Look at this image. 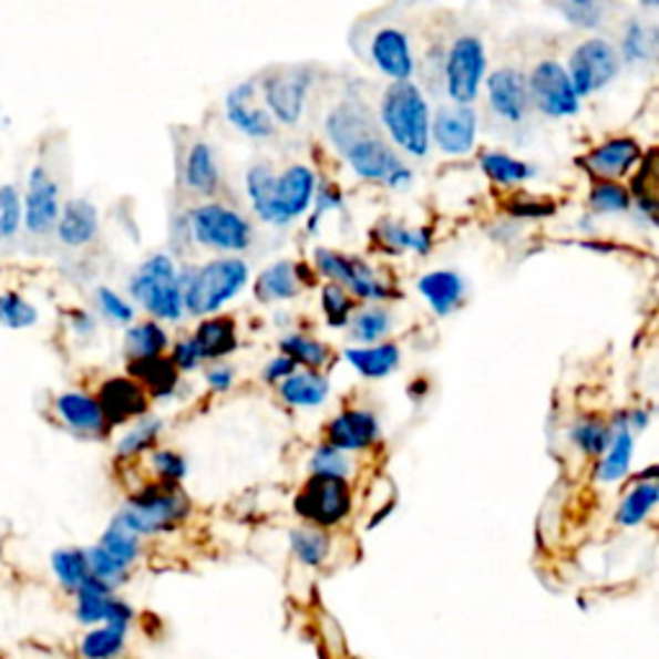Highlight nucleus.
I'll return each instance as SVG.
<instances>
[{
  "label": "nucleus",
  "mask_w": 659,
  "mask_h": 659,
  "mask_svg": "<svg viewBox=\"0 0 659 659\" xmlns=\"http://www.w3.org/2000/svg\"><path fill=\"white\" fill-rule=\"evenodd\" d=\"M322 441L346 454H367L381 443V420L371 408H343L322 428Z\"/></svg>",
  "instance_id": "nucleus-13"
},
{
  "label": "nucleus",
  "mask_w": 659,
  "mask_h": 659,
  "mask_svg": "<svg viewBox=\"0 0 659 659\" xmlns=\"http://www.w3.org/2000/svg\"><path fill=\"white\" fill-rule=\"evenodd\" d=\"M276 394L291 410H317L330 400L332 381L325 371L297 369L281 384H276Z\"/></svg>",
  "instance_id": "nucleus-28"
},
{
  "label": "nucleus",
  "mask_w": 659,
  "mask_h": 659,
  "mask_svg": "<svg viewBox=\"0 0 659 659\" xmlns=\"http://www.w3.org/2000/svg\"><path fill=\"white\" fill-rule=\"evenodd\" d=\"M317 176L307 165H291L274 173L268 165H253L245 176V194L260 222L274 227H289L305 217L315 202Z\"/></svg>",
  "instance_id": "nucleus-1"
},
{
  "label": "nucleus",
  "mask_w": 659,
  "mask_h": 659,
  "mask_svg": "<svg viewBox=\"0 0 659 659\" xmlns=\"http://www.w3.org/2000/svg\"><path fill=\"white\" fill-rule=\"evenodd\" d=\"M286 542H289L291 557L307 569H322L332 557L330 531H322V528H315V526H307V523H301V526H294L289 531Z\"/></svg>",
  "instance_id": "nucleus-38"
},
{
  "label": "nucleus",
  "mask_w": 659,
  "mask_h": 659,
  "mask_svg": "<svg viewBox=\"0 0 659 659\" xmlns=\"http://www.w3.org/2000/svg\"><path fill=\"white\" fill-rule=\"evenodd\" d=\"M171 343H173L171 330L165 328L163 322H157L150 317V320H134L132 325H126L122 353L126 361L153 359V356L168 353Z\"/></svg>",
  "instance_id": "nucleus-34"
},
{
  "label": "nucleus",
  "mask_w": 659,
  "mask_h": 659,
  "mask_svg": "<svg viewBox=\"0 0 659 659\" xmlns=\"http://www.w3.org/2000/svg\"><path fill=\"white\" fill-rule=\"evenodd\" d=\"M418 381H420V384H415V387H410V389H408L410 397H412V394H425V392H428V381H425V379H418Z\"/></svg>",
  "instance_id": "nucleus-61"
},
{
  "label": "nucleus",
  "mask_w": 659,
  "mask_h": 659,
  "mask_svg": "<svg viewBox=\"0 0 659 659\" xmlns=\"http://www.w3.org/2000/svg\"><path fill=\"white\" fill-rule=\"evenodd\" d=\"M186 315L194 320L217 315L235 301L250 281V266L237 256H222L202 266L178 268Z\"/></svg>",
  "instance_id": "nucleus-3"
},
{
  "label": "nucleus",
  "mask_w": 659,
  "mask_h": 659,
  "mask_svg": "<svg viewBox=\"0 0 659 659\" xmlns=\"http://www.w3.org/2000/svg\"><path fill=\"white\" fill-rule=\"evenodd\" d=\"M188 237L198 248L237 256L253 245V225L240 212L229 209L225 204L209 202L196 206L186 217Z\"/></svg>",
  "instance_id": "nucleus-7"
},
{
  "label": "nucleus",
  "mask_w": 659,
  "mask_h": 659,
  "mask_svg": "<svg viewBox=\"0 0 659 659\" xmlns=\"http://www.w3.org/2000/svg\"><path fill=\"white\" fill-rule=\"evenodd\" d=\"M356 464L353 456L346 454L330 443L320 441L309 454V474H320V476H338V480H353Z\"/></svg>",
  "instance_id": "nucleus-49"
},
{
  "label": "nucleus",
  "mask_w": 659,
  "mask_h": 659,
  "mask_svg": "<svg viewBox=\"0 0 659 659\" xmlns=\"http://www.w3.org/2000/svg\"><path fill=\"white\" fill-rule=\"evenodd\" d=\"M186 186L198 196H214L219 191V165L206 142L191 145L186 155Z\"/></svg>",
  "instance_id": "nucleus-42"
},
{
  "label": "nucleus",
  "mask_w": 659,
  "mask_h": 659,
  "mask_svg": "<svg viewBox=\"0 0 659 659\" xmlns=\"http://www.w3.org/2000/svg\"><path fill=\"white\" fill-rule=\"evenodd\" d=\"M279 353H286L294 359L299 369L312 371H328L336 363V351L317 336L301 330H289L279 338Z\"/></svg>",
  "instance_id": "nucleus-37"
},
{
  "label": "nucleus",
  "mask_w": 659,
  "mask_h": 659,
  "mask_svg": "<svg viewBox=\"0 0 659 659\" xmlns=\"http://www.w3.org/2000/svg\"><path fill=\"white\" fill-rule=\"evenodd\" d=\"M297 369L299 367L294 363V359H289V356L276 353L274 359H268L266 367L260 369V381H264V384H268V387H276V384H281L286 377H291Z\"/></svg>",
  "instance_id": "nucleus-59"
},
{
  "label": "nucleus",
  "mask_w": 659,
  "mask_h": 659,
  "mask_svg": "<svg viewBox=\"0 0 659 659\" xmlns=\"http://www.w3.org/2000/svg\"><path fill=\"white\" fill-rule=\"evenodd\" d=\"M480 165L482 171L487 173L490 181H495V184H503V186L523 184V181H531L536 176L534 165L515 161V157L505 153H484Z\"/></svg>",
  "instance_id": "nucleus-48"
},
{
  "label": "nucleus",
  "mask_w": 659,
  "mask_h": 659,
  "mask_svg": "<svg viewBox=\"0 0 659 659\" xmlns=\"http://www.w3.org/2000/svg\"><path fill=\"white\" fill-rule=\"evenodd\" d=\"M356 492L351 480L309 474L291 500V511L307 526L336 531L351 518Z\"/></svg>",
  "instance_id": "nucleus-6"
},
{
  "label": "nucleus",
  "mask_w": 659,
  "mask_h": 659,
  "mask_svg": "<svg viewBox=\"0 0 659 659\" xmlns=\"http://www.w3.org/2000/svg\"><path fill=\"white\" fill-rule=\"evenodd\" d=\"M418 294L425 299V305L439 320L456 315L466 305V294L470 286L466 279L454 268H439V271H428L418 279Z\"/></svg>",
  "instance_id": "nucleus-24"
},
{
  "label": "nucleus",
  "mask_w": 659,
  "mask_h": 659,
  "mask_svg": "<svg viewBox=\"0 0 659 659\" xmlns=\"http://www.w3.org/2000/svg\"><path fill=\"white\" fill-rule=\"evenodd\" d=\"M374 240L381 250L402 256V253H415L428 256L433 250V235L425 227H408L397 219H381L374 227Z\"/></svg>",
  "instance_id": "nucleus-35"
},
{
  "label": "nucleus",
  "mask_w": 659,
  "mask_h": 659,
  "mask_svg": "<svg viewBox=\"0 0 659 659\" xmlns=\"http://www.w3.org/2000/svg\"><path fill=\"white\" fill-rule=\"evenodd\" d=\"M637 161H641V147L637 140L631 137H618L603 142L600 147H595L590 155L585 157V165L590 168L595 176L616 181L621 178L624 173H629Z\"/></svg>",
  "instance_id": "nucleus-31"
},
{
  "label": "nucleus",
  "mask_w": 659,
  "mask_h": 659,
  "mask_svg": "<svg viewBox=\"0 0 659 659\" xmlns=\"http://www.w3.org/2000/svg\"><path fill=\"white\" fill-rule=\"evenodd\" d=\"M562 13L567 16L569 23L579 29H595L603 23V0H559Z\"/></svg>",
  "instance_id": "nucleus-55"
},
{
  "label": "nucleus",
  "mask_w": 659,
  "mask_h": 659,
  "mask_svg": "<svg viewBox=\"0 0 659 659\" xmlns=\"http://www.w3.org/2000/svg\"><path fill=\"white\" fill-rule=\"evenodd\" d=\"M50 569L60 590L75 595L78 587L91 577L85 546H60V549H54L50 557Z\"/></svg>",
  "instance_id": "nucleus-41"
},
{
  "label": "nucleus",
  "mask_w": 659,
  "mask_h": 659,
  "mask_svg": "<svg viewBox=\"0 0 659 659\" xmlns=\"http://www.w3.org/2000/svg\"><path fill=\"white\" fill-rule=\"evenodd\" d=\"M655 420V410L652 408H645V404H639V408H629L626 410V425H629V431L634 435H641L647 431L649 425H652Z\"/></svg>",
  "instance_id": "nucleus-60"
},
{
  "label": "nucleus",
  "mask_w": 659,
  "mask_h": 659,
  "mask_svg": "<svg viewBox=\"0 0 659 659\" xmlns=\"http://www.w3.org/2000/svg\"><path fill=\"white\" fill-rule=\"evenodd\" d=\"M65 328L70 332V338H75L78 343H91V340L99 336L101 320L99 315L91 312V309L73 307L65 312Z\"/></svg>",
  "instance_id": "nucleus-57"
},
{
  "label": "nucleus",
  "mask_w": 659,
  "mask_h": 659,
  "mask_svg": "<svg viewBox=\"0 0 659 659\" xmlns=\"http://www.w3.org/2000/svg\"><path fill=\"white\" fill-rule=\"evenodd\" d=\"M655 47H657L655 29L645 27L641 21H631L629 27H626L624 42H621V58L629 62V65H639V62L652 60Z\"/></svg>",
  "instance_id": "nucleus-51"
},
{
  "label": "nucleus",
  "mask_w": 659,
  "mask_h": 659,
  "mask_svg": "<svg viewBox=\"0 0 659 659\" xmlns=\"http://www.w3.org/2000/svg\"><path fill=\"white\" fill-rule=\"evenodd\" d=\"M264 95L268 114L279 119L286 126H297L305 114L307 93L312 89V70L309 68H284L266 75Z\"/></svg>",
  "instance_id": "nucleus-15"
},
{
  "label": "nucleus",
  "mask_w": 659,
  "mask_h": 659,
  "mask_svg": "<svg viewBox=\"0 0 659 659\" xmlns=\"http://www.w3.org/2000/svg\"><path fill=\"white\" fill-rule=\"evenodd\" d=\"M487 78V52L480 37H459L443 62V83L446 95L456 106H472Z\"/></svg>",
  "instance_id": "nucleus-9"
},
{
  "label": "nucleus",
  "mask_w": 659,
  "mask_h": 659,
  "mask_svg": "<svg viewBox=\"0 0 659 659\" xmlns=\"http://www.w3.org/2000/svg\"><path fill=\"white\" fill-rule=\"evenodd\" d=\"M343 359L361 379L381 381L400 371L402 348L394 340H381L374 346H351L343 351Z\"/></svg>",
  "instance_id": "nucleus-29"
},
{
  "label": "nucleus",
  "mask_w": 659,
  "mask_h": 659,
  "mask_svg": "<svg viewBox=\"0 0 659 659\" xmlns=\"http://www.w3.org/2000/svg\"><path fill=\"white\" fill-rule=\"evenodd\" d=\"M85 554H89V567H91V577L99 579V583L109 585L111 590H119V587H124L130 583L132 572L130 567L119 565L116 559H111L106 552L99 549V546H85Z\"/></svg>",
  "instance_id": "nucleus-52"
},
{
  "label": "nucleus",
  "mask_w": 659,
  "mask_h": 659,
  "mask_svg": "<svg viewBox=\"0 0 659 659\" xmlns=\"http://www.w3.org/2000/svg\"><path fill=\"white\" fill-rule=\"evenodd\" d=\"M487 85V103L492 114L507 124H523L531 111L528 81L521 70L500 68L490 78H484Z\"/></svg>",
  "instance_id": "nucleus-18"
},
{
  "label": "nucleus",
  "mask_w": 659,
  "mask_h": 659,
  "mask_svg": "<svg viewBox=\"0 0 659 659\" xmlns=\"http://www.w3.org/2000/svg\"><path fill=\"white\" fill-rule=\"evenodd\" d=\"M595 214H624L631 209V194L618 181H600L587 198Z\"/></svg>",
  "instance_id": "nucleus-53"
},
{
  "label": "nucleus",
  "mask_w": 659,
  "mask_h": 659,
  "mask_svg": "<svg viewBox=\"0 0 659 659\" xmlns=\"http://www.w3.org/2000/svg\"><path fill=\"white\" fill-rule=\"evenodd\" d=\"M526 81L531 109H538L544 116L567 119L579 111V95L569 81L567 68L559 65V62H538Z\"/></svg>",
  "instance_id": "nucleus-11"
},
{
  "label": "nucleus",
  "mask_w": 659,
  "mask_h": 659,
  "mask_svg": "<svg viewBox=\"0 0 659 659\" xmlns=\"http://www.w3.org/2000/svg\"><path fill=\"white\" fill-rule=\"evenodd\" d=\"M610 439H614V428H610L608 418L598 415V412H585V415H577L567 425L569 446L585 459H593V462L603 456Z\"/></svg>",
  "instance_id": "nucleus-36"
},
{
  "label": "nucleus",
  "mask_w": 659,
  "mask_h": 659,
  "mask_svg": "<svg viewBox=\"0 0 659 659\" xmlns=\"http://www.w3.org/2000/svg\"><path fill=\"white\" fill-rule=\"evenodd\" d=\"M356 307H359V301H356L343 286L332 281L322 284L320 309H322L325 325H328L330 330H346L348 322H351V315L356 312Z\"/></svg>",
  "instance_id": "nucleus-47"
},
{
  "label": "nucleus",
  "mask_w": 659,
  "mask_h": 659,
  "mask_svg": "<svg viewBox=\"0 0 659 659\" xmlns=\"http://www.w3.org/2000/svg\"><path fill=\"white\" fill-rule=\"evenodd\" d=\"M659 503V476H634L618 503L614 521L621 528H639L649 521Z\"/></svg>",
  "instance_id": "nucleus-30"
},
{
  "label": "nucleus",
  "mask_w": 659,
  "mask_h": 659,
  "mask_svg": "<svg viewBox=\"0 0 659 659\" xmlns=\"http://www.w3.org/2000/svg\"><path fill=\"white\" fill-rule=\"evenodd\" d=\"M52 415L58 423L83 441H106L114 433L99 400L85 389H65L52 397Z\"/></svg>",
  "instance_id": "nucleus-12"
},
{
  "label": "nucleus",
  "mask_w": 659,
  "mask_h": 659,
  "mask_svg": "<svg viewBox=\"0 0 659 659\" xmlns=\"http://www.w3.org/2000/svg\"><path fill=\"white\" fill-rule=\"evenodd\" d=\"M343 155L356 176L363 181H374V184H389L394 173L404 168L402 157L397 155L384 140L374 137L371 132L353 140L351 145L343 150Z\"/></svg>",
  "instance_id": "nucleus-19"
},
{
  "label": "nucleus",
  "mask_w": 659,
  "mask_h": 659,
  "mask_svg": "<svg viewBox=\"0 0 659 659\" xmlns=\"http://www.w3.org/2000/svg\"><path fill=\"white\" fill-rule=\"evenodd\" d=\"M191 513H194V503L186 495L184 484L153 480L126 495L124 505L114 513V521L140 538H155L184 528L191 521Z\"/></svg>",
  "instance_id": "nucleus-2"
},
{
  "label": "nucleus",
  "mask_w": 659,
  "mask_h": 659,
  "mask_svg": "<svg viewBox=\"0 0 659 659\" xmlns=\"http://www.w3.org/2000/svg\"><path fill=\"white\" fill-rule=\"evenodd\" d=\"M165 433V420L157 415H142L130 423V428L119 435L114 443V459L116 464H130L137 459L147 456L150 451L161 446V439Z\"/></svg>",
  "instance_id": "nucleus-32"
},
{
  "label": "nucleus",
  "mask_w": 659,
  "mask_h": 659,
  "mask_svg": "<svg viewBox=\"0 0 659 659\" xmlns=\"http://www.w3.org/2000/svg\"><path fill=\"white\" fill-rule=\"evenodd\" d=\"M431 137L446 155L472 153L476 142V111L472 106H441L431 122Z\"/></svg>",
  "instance_id": "nucleus-21"
},
{
  "label": "nucleus",
  "mask_w": 659,
  "mask_h": 659,
  "mask_svg": "<svg viewBox=\"0 0 659 659\" xmlns=\"http://www.w3.org/2000/svg\"><path fill=\"white\" fill-rule=\"evenodd\" d=\"M3 124H6V116H0V126H3Z\"/></svg>",
  "instance_id": "nucleus-63"
},
{
  "label": "nucleus",
  "mask_w": 659,
  "mask_h": 659,
  "mask_svg": "<svg viewBox=\"0 0 659 659\" xmlns=\"http://www.w3.org/2000/svg\"><path fill=\"white\" fill-rule=\"evenodd\" d=\"M126 294L134 305L145 309L147 317L163 325H178L186 317L184 286L171 253H153L142 260L126 281Z\"/></svg>",
  "instance_id": "nucleus-4"
},
{
  "label": "nucleus",
  "mask_w": 659,
  "mask_h": 659,
  "mask_svg": "<svg viewBox=\"0 0 659 659\" xmlns=\"http://www.w3.org/2000/svg\"><path fill=\"white\" fill-rule=\"evenodd\" d=\"M147 470L157 482L184 484V480L188 476V459L176 449L157 446L147 454Z\"/></svg>",
  "instance_id": "nucleus-50"
},
{
  "label": "nucleus",
  "mask_w": 659,
  "mask_h": 659,
  "mask_svg": "<svg viewBox=\"0 0 659 659\" xmlns=\"http://www.w3.org/2000/svg\"><path fill=\"white\" fill-rule=\"evenodd\" d=\"M371 62L389 81H410L415 73V54H412L410 37L397 27L379 29L371 39Z\"/></svg>",
  "instance_id": "nucleus-23"
},
{
  "label": "nucleus",
  "mask_w": 659,
  "mask_h": 659,
  "mask_svg": "<svg viewBox=\"0 0 659 659\" xmlns=\"http://www.w3.org/2000/svg\"><path fill=\"white\" fill-rule=\"evenodd\" d=\"M194 343L202 351L204 363L214 361H227L229 356L240 351V328H237V320L233 315H209L202 317L198 325L191 332Z\"/></svg>",
  "instance_id": "nucleus-25"
},
{
  "label": "nucleus",
  "mask_w": 659,
  "mask_h": 659,
  "mask_svg": "<svg viewBox=\"0 0 659 659\" xmlns=\"http://www.w3.org/2000/svg\"><path fill=\"white\" fill-rule=\"evenodd\" d=\"M315 271L325 281L340 284L361 305H384L394 297L392 284H387L377 274V268L367 264L359 256H346V253L317 248L315 250Z\"/></svg>",
  "instance_id": "nucleus-8"
},
{
  "label": "nucleus",
  "mask_w": 659,
  "mask_h": 659,
  "mask_svg": "<svg viewBox=\"0 0 659 659\" xmlns=\"http://www.w3.org/2000/svg\"><path fill=\"white\" fill-rule=\"evenodd\" d=\"M132 624H101L91 626L78 641L81 659H119L130 641Z\"/></svg>",
  "instance_id": "nucleus-40"
},
{
  "label": "nucleus",
  "mask_w": 659,
  "mask_h": 659,
  "mask_svg": "<svg viewBox=\"0 0 659 659\" xmlns=\"http://www.w3.org/2000/svg\"><path fill=\"white\" fill-rule=\"evenodd\" d=\"M608 423L614 428V439H610L608 449L603 451V456L595 459L593 470L595 482L603 484V487H614V484L629 480L634 451H637V435L626 425V410L614 412Z\"/></svg>",
  "instance_id": "nucleus-20"
},
{
  "label": "nucleus",
  "mask_w": 659,
  "mask_h": 659,
  "mask_svg": "<svg viewBox=\"0 0 659 659\" xmlns=\"http://www.w3.org/2000/svg\"><path fill=\"white\" fill-rule=\"evenodd\" d=\"M145 538H140L137 534H132L130 528L122 526V523L111 518V523L106 528H103V534L99 536V542L95 546L109 554L111 559H116L119 565L134 569L137 567V562L142 559V552H145V546H142Z\"/></svg>",
  "instance_id": "nucleus-43"
},
{
  "label": "nucleus",
  "mask_w": 659,
  "mask_h": 659,
  "mask_svg": "<svg viewBox=\"0 0 659 659\" xmlns=\"http://www.w3.org/2000/svg\"><path fill=\"white\" fill-rule=\"evenodd\" d=\"M73 598V616L75 621L91 629V626L101 624H132L134 621V608L132 603L119 598L116 590H111L109 585L99 583L95 577H89L85 583L78 587Z\"/></svg>",
  "instance_id": "nucleus-16"
},
{
  "label": "nucleus",
  "mask_w": 659,
  "mask_h": 659,
  "mask_svg": "<svg viewBox=\"0 0 659 659\" xmlns=\"http://www.w3.org/2000/svg\"><path fill=\"white\" fill-rule=\"evenodd\" d=\"M618 73H621V58L606 39H587L569 54L567 75L579 99L603 91L614 83Z\"/></svg>",
  "instance_id": "nucleus-10"
},
{
  "label": "nucleus",
  "mask_w": 659,
  "mask_h": 659,
  "mask_svg": "<svg viewBox=\"0 0 659 659\" xmlns=\"http://www.w3.org/2000/svg\"><path fill=\"white\" fill-rule=\"evenodd\" d=\"M639 3H641V6H647V8H655V6L659 3V0H639Z\"/></svg>",
  "instance_id": "nucleus-62"
},
{
  "label": "nucleus",
  "mask_w": 659,
  "mask_h": 659,
  "mask_svg": "<svg viewBox=\"0 0 659 659\" xmlns=\"http://www.w3.org/2000/svg\"><path fill=\"white\" fill-rule=\"evenodd\" d=\"M394 330V315L392 309L384 305H361L356 307L351 315V322H348V338L353 340L356 346H374L381 343L392 336Z\"/></svg>",
  "instance_id": "nucleus-39"
},
{
  "label": "nucleus",
  "mask_w": 659,
  "mask_h": 659,
  "mask_svg": "<svg viewBox=\"0 0 659 659\" xmlns=\"http://www.w3.org/2000/svg\"><path fill=\"white\" fill-rule=\"evenodd\" d=\"M126 374L145 389L153 402H171L181 392V379H184V374L173 367L168 353L126 361Z\"/></svg>",
  "instance_id": "nucleus-27"
},
{
  "label": "nucleus",
  "mask_w": 659,
  "mask_h": 659,
  "mask_svg": "<svg viewBox=\"0 0 659 659\" xmlns=\"http://www.w3.org/2000/svg\"><path fill=\"white\" fill-rule=\"evenodd\" d=\"M95 400H99L103 415H106L111 428L130 425L134 420L147 415L150 412V397L137 381L130 374L106 377L95 389Z\"/></svg>",
  "instance_id": "nucleus-17"
},
{
  "label": "nucleus",
  "mask_w": 659,
  "mask_h": 659,
  "mask_svg": "<svg viewBox=\"0 0 659 659\" xmlns=\"http://www.w3.org/2000/svg\"><path fill=\"white\" fill-rule=\"evenodd\" d=\"M305 291V286L299 281L297 264L291 260H276L264 271L258 274L256 284H253V297L260 305H279V301H291Z\"/></svg>",
  "instance_id": "nucleus-33"
},
{
  "label": "nucleus",
  "mask_w": 659,
  "mask_h": 659,
  "mask_svg": "<svg viewBox=\"0 0 659 659\" xmlns=\"http://www.w3.org/2000/svg\"><path fill=\"white\" fill-rule=\"evenodd\" d=\"M168 359L173 361V367H176L181 374H194V371L206 367L202 359V351H198V346L194 343V338H191V332L184 338L173 340L168 348Z\"/></svg>",
  "instance_id": "nucleus-56"
},
{
  "label": "nucleus",
  "mask_w": 659,
  "mask_h": 659,
  "mask_svg": "<svg viewBox=\"0 0 659 659\" xmlns=\"http://www.w3.org/2000/svg\"><path fill=\"white\" fill-rule=\"evenodd\" d=\"M235 379H237L235 369L225 361H214L204 371L206 389H209V392H214V394H227L229 389L235 387Z\"/></svg>",
  "instance_id": "nucleus-58"
},
{
  "label": "nucleus",
  "mask_w": 659,
  "mask_h": 659,
  "mask_svg": "<svg viewBox=\"0 0 659 659\" xmlns=\"http://www.w3.org/2000/svg\"><path fill=\"white\" fill-rule=\"evenodd\" d=\"M256 91L258 81H245L235 85L233 91L225 95V116L237 132L248 134L253 140H268L274 137V116L268 114V109L256 106Z\"/></svg>",
  "instance_id": "nucleus-22"
},
{
  "label": "nucleus",
  "mask_w": 659,
  "mask_h": 659,
  "mask_svg": "<svg viewBox=\"0 0 659 659\" xmlns=\"http://www.w3.org/2000/svg\"><path fill=\"white\" fill-rule=\"evenodd\" d=\"M371 132L367 111L359 106H340L328 116V134L330 140L336 142V147L343 153V150L351 145L353 140L363 137V134Z\"/></svg>",
  "instance_id": "nucleus-44"
},
{
  "label": "nucleus",
  "mask_w": 659,
  "mask_h": 659,
  "mask_svg": "<svg viewBox=\"0 0 659 659\" xmlns=\"http://www.w3.org/2000/svg\"><path fill=\"white\" fill-rule=\"evenodd\" d=\"M381 124L397 147L412 157H425L431 150V109L423 91L412 81H394L384 91L379 109Z\"/></svg>",
  "instance_id": "nucleus-5"
},
{
  "label": "nucleus",
  "mask_w": 659,
  "mask_h": 659,
  "mask_svg": "<svg viewBox=\"0 0 659 659\" xmlns=\"http://www.w3.org/2000/svg\"><path fill=\"white\" fill-rule=\"evenodd\" d=\"M39 325V307L21 291H0V328L21 332Z\"/></svg>",
  "instance_id": "nucleus-46"
},
{
  "label": "nucleus",
  "mask_w": 659,
  "mask_h": 659,
  "mask_svg": "<svg viewBox=\"0 0 659 659\" xmlns=\"http://www.w3.org/2000/svg\"><path fill=\"white\" fill-rule=\"evenodd\" d=\"M23 227V194L19 186H0V240H13Z\"/></svg>",
  "instance_id": "nucleus-54"
},
{
  "label": "nucleus",
  "mask_w": 659,
  "mask_h": 659,
  "mask_svg": "<svg viewBox=\"0 0 659 659\" xmlns=\"http://www.w3.org/2000/svg\"><path fill=\"white\" fill-rule=\"evenodd\" d=\"M62 209L60 184L44 165H34L27 176L23 191V229L34 237H47L54 233Z\"/></svg>",
  "instance_id": "nucleus-14"
},
{
  "label": "nucleus",
  "mask_w": 659,
  "mask_h": 659,
  "mask_svg": "<svg viewBox=\"0 0 659 659\" xmlns=\"http://www.w3.org/2000/svg\"><path fill=\"white\" fill-rule=\"evenodd\" d=\"M93 307L95 315H99L101 322L111 325V328H126L137 320V307L134 301H130L124 294H119L111 286H99L93 291Z\"/></svg>",
  "instance_id": "nucleus-45"
},
{
  "label": "nucleus",
  "mask_w": 659,
  "mask_h": 659,
  "mask_svg": "<svg viewBox=\"0 0 659 659\" xmlns=\"http://www.w3.org/2000/svg\"><path fill=\"white\" fill-rule=\"evenodd\" d=\"M101 217L95 204L89 198H70L62 204L58 225H54V237L65 245V248H89V245L99 237Z\"/></svg>",
  "instance_id": "nucleus-26"
}]
</instances>
